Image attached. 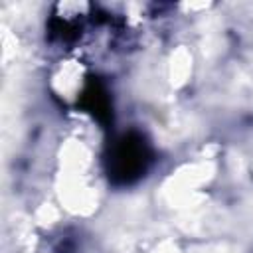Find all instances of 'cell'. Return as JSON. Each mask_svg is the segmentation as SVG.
Segmentation results:
<instances>
[{"label": "cell", "mask_w": 253, "mask_h": 253, "mask_svg": "<svg viewBox=\"0 0 253 253\" xmlns=\"http://www.w3.org/2000/svg\"><path fill=\"white\" fill-rule=\"evenodd\" d=\"M152 162V148L146 138L128 130L113 140L107 154V174L109 180L117 186H128L144 176Z\"/></svg>", "instance_id": "1"}, {"label": "cell", "mask_w": 253, "mask_h": 253, "mask_svg": "<svg viewBox=\"0 0 253 253\" xmlns=\"http://www.w3.org/2000/svg\"><path fill=\"white\" fill-rule=\"evenodd\" d=\"M79 107L87 111L99 125L109 126L113 123V107H111V97L97 77H89L81 95H79Z\"/></svg>", "instance_id": "2"}]
</instances>
